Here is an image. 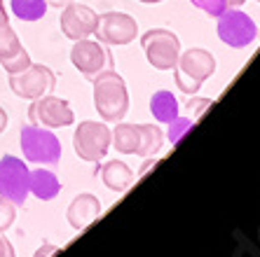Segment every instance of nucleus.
Wrapping results in <instances>:
<instances>
[{
    "label": "nucleus",
    "instance_id": "9",
    "mask_svg": "<svg viewBox=\"0 0 260 257\" xmlns=\"http://www.w3.org/2000/svg\"><path fill=\"white\" fill-rule=\"evenodd\" d=\"M71 61L73 66L78 68L87 80H94L96 75L106 70H113V56L106 47H103V42H94V40H75L71 49Z\"/></svg>",
    "mask_w": 260,
    "mask_h": 257
},
{
    "label": "nucleus",
    "instance_id": "21",
    "mask_svg": "<svg viewBox=\"0 0 260 257\" xmlns=\"http://www.w3.org/2000/svg\"><path fill=\"white\" fill-rule=\"evenodd\" d=\"M33 61H30V56H28V52H26L24 47H19L14 54H10V56H5V59H0V66L5 68L10 75H14V72H21V70H26V68L30 66Z\"/></svg>",
    "mask_w": 260,
    "mask_h": 257
},
{
    "label": "nucleus",
    "instance_id": "10",
    "mask_svg": "<svg viewBox=\"0 0 260 257\" xmlns=\"http://www.w3.org/2000/svg\"><path fill=\"white\" fill-rule=\"evenodd\" d=\"M28 122L36 126H45V129H59V126H71L75 122V115L68 101L47 94L28 105Z\"/></svg>",
    "mask_w": 260,
    "mask_h": 257
},
{
    "label": "nucleus",
    "instance_id": "14",
    "mask_svg": "<svg viewBox=\"0 0 260 257\" xmlns=\"http://www.w3.org/2000/svg\"><path fill=\"white\" fill-rule=\"evenodd\" d=\"M101 180L103 185L113 192H124L132 187L134 182V171L120 159H113V162H106L101 168Z\"/></svg>",
    "mask_w": 260,
    "mask_h": 257
},
{
    "label": "nucleus",
    "instance_id": "11",
    "mask_svg": "<svg viewBox=\"0 0 260 257\" xmlns=\"http://www.w3.org/2000/svg\"><path fill=\"white\" fill-rule=\"evenodd\" d=\"M136 33H139L136 19L124 12L101 14V17H99V24H96V30H94V35L99 38V42L113 45V47H122V45L134 42L136 40Z\"/></svg>",
    "mask_w": 260,
    "mask_h": 257
},
{
    "label": "nucleus",
    "instance_id": "15",
    "mask_svg": "<svg viewBox=\"0 0 260 257\" xmlns=\"http://www.w3.org/2000/svg\"><path fill=\"white\" fill-rule=\"evenodd\" d=\"M28 192H33L40 201H52L61 192V182L49 168H36V171H30Z\"/></svg>",
    "mask_w": 260,
    "mask_h": 257
},
{
    "label": "nucleus",
    "instance_id": "32",
    "mask_svg": "<svg viewBox=\"0 0 260 257\" xmlns=\"http://www.w3.org/2000/svg\"><path fill=\"white\" fill-rule=\"evenodd\" d=\"M0 12H5V5H3V0H0Z\"/></svg>",
    "mask_w": 260,
    "mask_h": 257
},
{
    "label": "nucleus",
    "instance_id": "7",
    "mask_svg": "<svg viewBox=\"0 0 260 257\" xmlns=\"http://www.w3.org/2000/svg\"><path fill=\"white\" fill-rule=\"evenodd\" d=\"M218 38L230 45L235 49H244L251 47L258 38V26L246 12L242 10H225L220 17H218Z\"/></svg>",
    "mask_w": 260,
    "mask_h": 257
},
{
    "label": "nucleus",
    "instance_id": "16",
    "mask_svg": "<svg viewBox=\"0 0 260 257\" xmlns=\"http://www.w3.org/2000/svg\"><path fill=\"white\" fill-rule=\"evenodd\" d=\"M113 145L122 155H139L141 145V124H124L117 122L115 131H113Z\"/></svg>",
    "mask_w": 260,
    "mask_h": 257
},
{
    "label": "nucleus",
    "instance_id": "12",
    "mask_svg": "<svg viewBox=\"0 0 260 257\" xmlns=\"http://www.w3.org/2000/svg\"><path fill=\"white\" fill-rule=\"evenodd\" d=\"M96 24H99V14L89 5L71 3V5L61 7L59 26L63 30V35L71 38V40H85V38L94 35Z\"/></svg>",
    "mask_w": 260,
    "mask_h": 257
},
{
    "label": "nucleus",
    "instance_id": "22",
    "mask_svg": "<svg viewBox=\"0 0 260 257\" xmlns=\"http://www.w3.org/2000/svg\"><path fill=\"white\" fill-rule=\"evenodd\" d=\"M192 124H194V122L185 120V117H176V120H171L169 122V140L174 145H178L183 140V136L192 129Z\"/></svg>",
    "mask_w": 260,
    "mask_h": 257
},
{
    "label": "nucleus",
    "instance_id": "19",
    "mask_svg": "<svg viewBox=\"0 0 260 257\" xmlns=\"http://www.w3.org/2000/svg\"><path fill=\"white\" fill-rule=\"evenodd\" d=\"M162 145H164V131L157 124H141V145H139L141 157L157 155Z\"/></svg>",
    "mask_w": 260,
    "mask_h": 257
},
{
    "label": "nucleus",
    "instance_id": "28",
    "mask_svg": "<svg viewBox=\"0 0 260 257\" xmlns=\"http://www.w3.org/2000/svg\"><path fill=\"white\" fill-rule=\"evenodd\" d=\"M73 0H47V5H54V7H66L71 5Z\"/></svg>",
    "mask_w": 260,
    "mask_h": 257
},
{
    "label": "nucleus",
    "instance_id": "1",
    "mask_svg": "<svg viewBox=\"0 0 260 257\" xmlns=\"http://www.w3.org/2000/svg\"><path fill=\"white\" fill-rule=\"evenodd\" d=\"M94 82V105L103 122H122L129 110L127 84L115 70H106L91 80Z\"/></svg>",
    "mask_w": 260,
    "mask_h": 257
},
{
    "label": "nucleus",
    "instance_id": "17",
    "mask_svg": "<svg viewBox=\"0 0 260 257\" xmlns=\"http://www.w3.org/2000/svg\"><path fill=\"white\" fill-rule=\"evenodd\" d=\"M150 113L155 115L157 122H167L178 117V101L171 91H157V94L150 98Z\"/></svg>",
    "mask_w": 260,
    "mask_h": 257
},
{
    "label": "nucleus",
    "instance_id": "24",
    "mask_svg": "<svg viewBox=\"0 0 260 257\" xmlns=\"http://www.w3.org/2000/svg\"><path fill=\"white\" fill-rule=\"evenodd\" d=\"M194 7H200L209 17H220L228 10V0H190Z\"/></svg>",
    "mask_w": 260,
    "mask_h": 257
},
{
    "label": "nucleus",
    "instance_id": "25",
    "mask_svg": "<svg viewBox=\"0 0 260 257\" xmlns=\"http://www.w3.org/2000/svg\"><path fill=\"white\" fill-rule=\"evenodd\" d=\"M211 103H213L211 98H190V103H188V110H190V113H192V110H194V115L200 117V115L204 113V110L209 108Z\"/></svg>",
    "mask_w": 260,
    "mask_h": 257
},
{
    "label": "nucleus",
    "instance_id": "23",
    "mask_svg": "<svg viewBox=\"0 0 260 257\" xmlns=\"http://www.w3.org/2000/svg\"><path fill=\"white\" fill-rule=\"evenodd\" d=\"M14 217H17V206H14L12 201H7V199L0 197V234L12 227Z\"/></svg>",
    "mask_w": 260,
    "mask_h": 257
},
{
    "label": "nucleus",
    "instance_id": "3",
    "mask_svg": "<svg viewBox=\"0 0 260 257\" xmlns=\"http://www.w3.org/2000/svg\"><path fill=\"white\" fill-rule=\"evenodd\" d=\"M113 145V131L106 122H80L75 133H73V148L85 162H99L108 155V148Z\"/></svg>",
    "mask_w": 260,
    "mask_h": 257
},
{
    "label": "nucleus",
    "instance_id": "33",
    "mask_svg": "<svg viewBox=\"0 0 260 257\" xmlns=\"http://www.w3.org/2000/svg\"><path fill=\"white\" fill-rule=\"evenodd\" d=\"M258 3H260V0H258Z\"/></svg>",
    "mask_w": 260,
    "mask_h": 257
},
{
    "label": "nucleus",
    "instance_id": "6",
    "mask_svg": "<svg viewBox=\"0 0 260 257\" xmlns=\"http://www.w3.org/2000/svg\"><path fill=\"white\" fill-rule=\"evenodd\" d=\"M28 178L30 168L24 159L5 155L0 159V197L12 201L14 206H24L28 199Z\"/></svg>",
    "mask_w": 260,
    "mask_h": 257
},
{
    "label": "nucleus",
    "instance_id": "27",
    "mask_svg": "<svg viewBox=\"0 0 260 257\" xmlns=\"http://www.w3.org/2000/svg\"><path fill=\"white\" fill-rule=\"evenodd\" d=\"M56 252H59V248H56V245H52V243H45L43 248H38L36 257H54Z\"/></svg>",
    "mask_w": 260,
    "mask_h": 257
},
{
    "label": "nucleus",
    "instance_id": "8",
    "mask_svg": "<svg viewBox=\"0 0 260 257\" xmlns=\"http://www.w3.org/2000/svg\"><path fill=\"white\" fill-rule=\"evenodd\" d=\"M54 87H56V75L43 63H30L26 70L10 75V89L19 98H28V101L47 96Z\"/></svg>",
    "mask_w": 260,
    "mask_h": 257
},
{
    "label": "nucleus",
    "instance_id": "4",
    "mask_svg": "<svg viewBox=\"0 0 260 257\" xmlns=\"http://www.w3.org/2000/svg\"><path fill=\"white\" fill-rule=\"evenodd\" d=\"M141 47H143L148 63L157 70H171L178 63L181 56V40L167 28H152L141 35Z\"/></svg>",
    "mask_w": 260,
    "mask_h": 257
},
{
    "label": "nucleus",
    "instance_id": "29",
    "mask_svg": "<svg viewBox=\"0 0 260 257\" xmlns=\"http://www.w3.org/2000/svg\"><path fill=\"white\" fill-rule=\"evenodd\" d=\"M5 126H7V113L0 108V133L5 131Z\"/></svg>",
    "mask_w": 260,
    "mask_h": 257
},
{
    "label": "nucleus",
    "instance_id": "20",
    "mask_svg": "<svg viewBox=\"0 0 260 257\" xmlns=\"http://www.w3.org/2000/svg\"><path fill=\"white\" fill-rule=\"evenodd\" d=\"M19 47H21V42H19V35L14 33V28L10 26L7 12H0V59L14 54Z\"/></svg>",
    "mask_w": 260,
    "mask_h": 257
},
{
    "label": "nucleus",
    "instance_id": "2",
    "mask_svg": "<svg viewBox=\"0 0 260 257\" xmlns=\"http://www.w3.org/2000/svg\"><path fill=\"white\" fill-rule=\"evenodd\" d=\"M213 72H216V59L211 56V52H206L202 47H192L178 56L176 84H178V89L183 94L194 96Z\"/></svg>",
    "mask_w": 260,
    "mask_h": 257
},
{
    "label": "nucleus",
    "instance_id": "31",
    "mask_svg": "<svg viewBox=\"0 0 260 257\" xmlns=\"http://www.w3.org/2000/svg\"><path fill=\"white\" fill-rule=\"evenodd\" d=\"M141 3H148V5H152V3H162V0H141Z\"/></svg>",
    "mask_w": 260,
    "mask_h": 257
},
{
    "label": "nucleus",
    "instance_id": "18",
    "mask_svg": "<svg viewBox=\"0 0 260 257\" xmlns=\"http://www.w3.org/2000/svg\"><path fill=\"white\" fill-rule=\"evenodd\" d=\"M10 10L21 21H40L47 14V0H10Z\"/></svg>",
    "mask_w": 260,
    "mask_h": 257
},
{
    "label": "nucleus",
    "instance_id": "26",
    "mask_svg": "<svg viewBox=\"0 0 260 257\" xmlns=\"http://www.w3.org/2000/svg\"><path fill=\"white\" fill-rule=\"evenodd\" d=\"M0 257H14V248H12V243L0 234Z\"/></svg>",
    "mask_w": 260,
    "mask_h": 257
},
{
    "label": "nucleus",
    "instance_id": "5",
    "mask_svg": "<svg viewBox=\"0 0 260 257\" xmlns=\"http://www.w3.org/2000/svg\"><path fill=\"white\" fill-rule=\"evenodd\" d=\"M21 150L33 164H56L61 159V140L45 126H21Z\"/></svg>",
    "mask_w": 260,
    "mask_h": 257
},
{
    "label": "nucleus",
    "instance_id": "30",
    "mask_svg": "<svg viewBox=\"0 0 260 257\" xmlns=\"http://www.w3.org/2000/svg\"><path fill=\"white\" fill-rule=\"evenodd\" d=\"M246 0H228V10H237V7H242Z\"/></svg>",
    "mask_w": 260,
    "mask_h": 257
},
{
    "label": "nucleus",
    "instance_id": "13",
    "mask_svg": "<svg viewBox=\"0 0 260 257\" xmlns=\"http://www.w3.org/2000/svg\"><path fill=\"white\" fill-rule=\"evenodd\" d=\"M99 215H101V201H99L94 194H78L66 210L68 225H71L73 229H78V232L89 227Z\"/></svg>",
    "mask_w": 260,
    "mask_h": 257
}]
</instances>
